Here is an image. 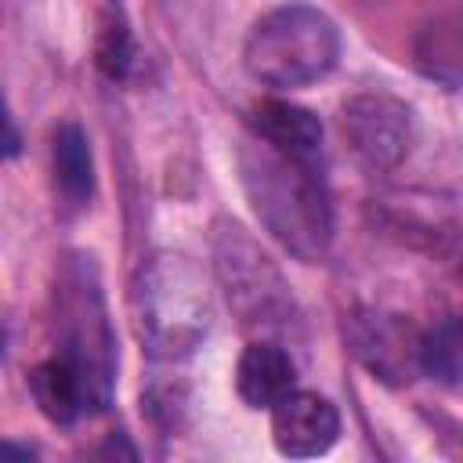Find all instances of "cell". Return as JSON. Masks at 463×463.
<instances>
[{
    "instance_id": "obj_1",
    "label": "cell",
    "mask_w": 463,
    "mask_h": 463,
    "mask_svg": "<svg viewBox=\"0 0 463 463\" xmlns=\"http://www.w3.org/2000/svg\"><path fill=\"white\" fill-rule=\"evenodd\" d=\"M134 333L148 358L181 362L188 358L213 326V297L203 268L188 253H152L130 286Z\"/></svg>"
},
{
    "instance_id": "obj_2",
    "label": "cell",
    "mask_w": 463,
    "mask_h": 463,
    "mask_svg": "<svg viewBox=\"0 0 463 463\" xmlns=\"http://www.w3.org/2000/svg\"><path fill=\"white\" fill-rule=\"evenodd\" d=\"M242 184L260 224L300 260H318L333 239L326 177L315 166L279 156L264 141L242 152Z\"/></svg>"
},
{
    "instance_id": "obj_3",
    "label": "cell",
    "mask_w": 463,
    "mask_h": 463,
    "mask_svg": "<svg viewBox=\"0 0 463 463\" xmlns=\"http://www.w3.org/2000/svg\"><path fill=\"white\" fill-rule=\"evenodd\" d=\"M340 58V33L329 14L311 4H282L253 22L242 65L246 72L279 90L307 87L322 80Z\"/></svg>"
},
{
    "instance_id": "obj_4",
    "label": "cell",
    "mask_w": 463,
    "mask_h": 463,
    "mask_svg": "<svg viewBox=\"0 0 463 463\" xmlns=\"http://www.w3.org/2000/svg\"><path fill=\"white\" fill-rule=\"evenodd\" d=\"M213 268L224 297L246 329H282L293 315V297L271 257L239 228L224 224L213 239Z\"/></svg>"
},
{
    "instance_id": "obj_5",
    "label": "cell",
    "mask_w": 463,
    "mask_h": 463,
    "mask_svg": "<svg viewBox=\"0 0 463 463\" xmlns=\"http://www.w3.org/2000/svg\"><path fill=\"white\" fill-rule=\"evenodd\" d=\"M340 134L373 170H394L412 145V112L391 94H358L340 109Z\"/></svg>"
},
{
    "instance_id": "obj_6",
    "label": "cell",
    "mask_w": 463,
    "mask_h": 463,
    "mask_svg": "<svg viewBox=\"0 0 463 463\" xmlns=\"http://www.w3.org/2000/svg\"><path fill=\"white\" fill-rule=\"evenodd\" d=\"M420 340L423 336L402 315L365 311L351 322V344L358 362L387 383H402L420 369Z\"/></svg>"
},
{
    "instance_id": "obj_7",
    "label": "cell",
    "mask_w": 463,
    "mask_h": 463,
    "mask_svg": "<svg viewBox=\"0 0 463 463\" xmlns=\"http://www.w3.org/2000/svg\"><path fill=\"white\" fill-rule=\"evenodd\" d=\"M271 438L282 456L293 459L322 456L340 438V412L329 398L315 391H289L271 409Z\"/></svg>"
},
{
    "instance_id": "obj_8",
    "label": "cell",
    "mask_w": 463,
    "mask_h": 463,
    "mask_svg": "<svg viewBox=\"0 0 463 463\" xmlns=\"http://www.w3.org/2000/svg\"><path fill=\"white\" fill-rule=\"evenodd\" d=\"M250 127L253 137L264 141L268 148H275L286 159H297L304 166L322 170L326 156H322V123L315 112L293 105V101H260L250 112Z\"/></svg>"
},
{
    "instance_id": "obj_9",
    "label": "cell",
    "mask_w": 463,
    "mask_h": 463,
    "mask_svg": "<svg viewBox=\"0 0 463 463\" xmlns=\"http://www.w3.org/2000/svg\"><path fill=\"white\" fill-rule=\"evenodd\" d=\"M29 391H33L40 412H43L51 423H61V427L76 423V420H80L83 412H90V409H101L94 387L87 383V376H83L65 354L40 362V365L29 373Z\"/></svg>"
},
{
    "instance_id": "obj_10",
    "label": "cell",
    "mask_w": 463,
    "mask_h": 463,
    "mask_svg": "<svg viewBox=\"0 0 463 463\" xmlns=\"http://www.w3.org/2000/svg\"><path fill=\"white\" fill-rule=\"evenodd\" d=\"M239 398L250 409H275L289 391H297V365L289 351L271 340H253L235 365Z\"/></svg>"
},
{
    "instance_id": "obj_11",
    "label": "cell",
    "mask_w": 463,
    "mask_h": 463,
    "mask_svg": "<svg viewBox=\"0 0 463 463\" xmlns=\"http://www.w3.org/2000/svg\"><path fill=\"white\" fill-rule=\"evenodd\" d=\"M416 65L423 76L445 83V87H459L463 83V11H449L430 18L412 43Z\"/></svg>"
},
{
    "instance_id": "obj_12",
    "label": "cell",
    "mask_w": 463,
    "mask_h": 463,
    "mask_svg": "<svg viewBox=\"0 0 463 463\" xmlns=\"http://www.w3.org/2000/svg\"><path fill=\"white\" fill-rule=\"evenodd\" d=\"M51 159H54V177H58L61 195L72 203H87L94 192V159H90V141L80 123H61L54 130Z\"/></svg>"
},
{
    "instance_id": "obj_13",
    "label": "cell",
    "mask_w": 463,
    "mask_h": 463,
    "mask_svg": "<svg viewBox=\"0 0 463 463\" xmlns=\"http://www.w3.org/2000/svg\"><path fill=\"white\" fill-rule=\"evenodd\" d=\"M420 369L445 387L463 383V318H445L423 333Z\"/></svg>"
},
{
    "instance_id": "obj_14",
    "label": "cell",
    "mask_w": 463,
    "mask_h": 463,
    "mask_svg": "<svg viewBox=\"0 0 463 463\" xmlns=\"http://www.w3.org/2000/svg\"><path fill=\"white\" fill-rule=\"evenodd\" d=\"M98 69L112 80H123L134 65V36L127 29V22L119 18V11H109L101 18V33H98Z\"/></svg>"
}]
</instances>
